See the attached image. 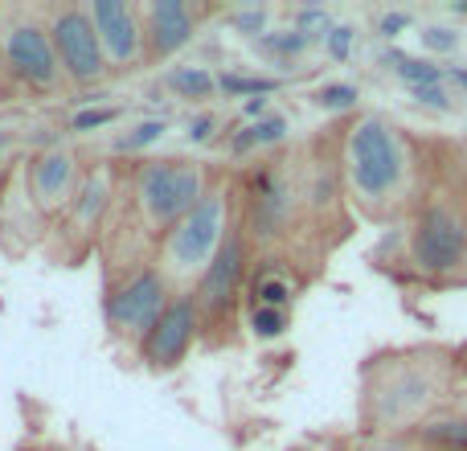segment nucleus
<instances>
[{"label": "nucleus", "instance_id": "f257e3e1", "mask_svg": "<svg viewBox=\"0 0 467 451\" xmlns=\"http://www.w3.org/2000/svg\"><path fill=\"white\" fill-rule=\"evenodd\" d=\"M369 258L398 288L419 296L467 291V136L435 131L431 177L419 205Z\"/></svg>", "mask_w": 467, "mask_h": 451}, {"label": "nucleus", "instance_id": "f03ea898", "mask_svg": "<svg viewBox=\"0 0 467 451\" xmlns=\"http://www.w3.org/2000/svg\"><path fill=\"white\" fill-rule=\"evenodd\" d=\"M447 406H467V341L386 345L357 370L361 435L410 439Z\"/></svg>", "mask_w": 467, "mask_h": 451}, {"label": "nucleus", "instance_id": "7ed1b4c3", "mask_svg": "<svg viewBox=\"0 0 467 451\" xmlns=\"http://www.w3.org/2000/svg\"><path fill=\"white\" fill-rule=\"evenodd\" d=\"M435 131H419L389 111H353L340 120V177L357 222L398 230L414 214L431 177Z\"/></svg>", "mask_w": 467, "mask_h": 451}, {"label": "nucleus", "instance_id": "20e7f679", "mask_svg": "<svg viewBox=\"0 0 467 451\" xmlns=\"http://www.w3.org/2000/svg\"><path fill=\"white\" fill-rule=\"evenodd\" d=\"M238 222V181L218 177L213 189L197 202V210L189 218H181L169 234L161 238L156 263L169 275V283L177 291H193V283L205 275V267L218 258L222 242Z\"/></svg>", "mask_w": 467, "mask_h": 451}, {"label": "nucleus", "instance_id": "39448f33", "mask_svg": "<svg viewBox=\"0 0 467 451\" xmlns=\"http://www.w3.org/2000/svg\"><path fill=\"white\" fill-rule=\"evenodd\" d=\"M213 181L218 177L189 156H148V161H140L128 177L131 214H136L140 230L161 242L181 218L197 210V202L213 189Z\"/></svg>", "mask_w": 467, "mask_h": 451}, {"label": "nucleus", "instance_id": "423d86ee", "mask_svg": "<svg viewBox=\"0 0 467 451\" xmlns=\"http://www.w3.org/2000/svg\"><path fill=\"white\" fill-rule=\"evenodd\" d=\"M250 271H254V246H250L242 222H234V230L222 242L218 258L205 267V275L193 283V299L202 312V337L222 345L230 337V329L238 324L242 299L250 288Z\"/></svg>", "mask_w": 467, "mask_h": 451}, {"label": "nucleus", "instance_id": "0eeeda50", "mask_svg": "<svg viewBox=\"0 0 467 451\" xmlns=\"http://www.w3.org/2000/svg\"><path fill=\"white\" fill-rule=\"evenodd\" d=\"M172 296H177V288L169 283V275L161 271L156 258H148V263L123 271L119 279H111L107 304H103L107 329H111L119 341H128V345L140 349V341L152 332V324L164 316V308L172 304Z\"/></svg>", "mask_w": 467, "mask_h": 451}, {"label": "nucleus", "instance_id": "6e6552de", "mask_svg": "<svg viewBox=\"0 0 467 451\" xmlns=\"http://www.w3.org/2000/svg\"><path fill=\"white\" fill-rule=\"evenodd\" d=\"M0 58H5L8 74H13L21 87L41 90V95H49V90H57L66 82L46 21H37L33 13H16L13 21L0 29Z\"/></svg>", "mask_w": 467, "mask_h": 451}, {"label": "nucleus", "instance_id": "1a4fd4ad", "mask_svg": "<svg viewBox=\"0 0 467 451\" xmlns=\"http://www.w3.org/2000/svg\"><path fill=\"white\" fill-rule=\"evenodd\" d=\"M46 29H49V41H54L57 62H62L66 82H74V87H95V82H103L107 74H111L103 46H99V33H95V25H90L87 5H54L46 13Z\"/></svg>", "mask_w": 467, "mask_h": 451}, {"label": "nucleus", "instance_id": "9d476101", "mask_svg": "<svg viewBox=\"0 0 467 451\" xmlns=\"http://www.w3.org/2000/svg\"><path fill=\"white\" fill-rule=\"evenodd\" d=\"M197 341H202L197 299H193V291H177L172 304L164 308V316L152 324V332L140 341V362L152 373H169L177 365H185V357L193 353Z\"/></svg>", "mask_w": 467, "mask_h": 451}, {"label": "nucleus", "instance_id": "9b49d317", "mask_svg": "<svg viewBox=\"0 0 467 451\" xmlns=\"http://www.w3.org/2000/svg\"><path fill=\"white\" fill-rule=\"evenodd\" d=\"M82 181H87V173H82L78 156L70 148H46L25 164V194H29L33 210L41 218H66Z\"/></svg>", "mask_w": 467, "mask_h": 451}, {"label": "nucleus", "instance_id": "f8f14e48", "mask_svg": "<svg viewBox=\"0 0 467 451\" xmlns=\"http://www.w3.org/2000/svg\"><path fill=\"white\" fill-rule=\"evenodd\" d=\"M87 13H90V25H95L99 46H103L111 70H140L148 62L144 5H131V0H95V5H87Z\"/></svg>", "mask_w": 467, "mask_h": 451}, {"label": "nucleus", "instance_id": "ddd939ff", "mask_svg": "<svg viewBox=\"0 0 467 451\" xmlns=\"http://www.w3.org/2000/svg\"><path fill=\"white\" fill-rule=\"evenodd\" d=\"M197 25H202V8L185 5V0H152V5H144L148 62H164V58L181 54L193 41Z\"/></svg>", "mask_w": 467, "mask_h": 451}, {"label": "nucleus", "instance_id": "4468645a", "mask_svg": "<svg viewBox=\"0 0 467 451\" xmlns=\"http://www.w3.org/2000/svg\"><path fill=\"white\" fill-rule=\"evenodd\" d=\"M111 202H115V177H111V169L87 173L78 197H74V205L66 210V218H62V230L70 234V238H78L82 250H87V242L107 226Z\"/></svg>", "mask_w": 467, "mask_h": 451}, {"label": "nucleus", "instance_id": "2eb2a0df", "mask_svg": "<svg viewBox=\"0 0 467 451\" xmlns=\"http://www.w3.org/2000/svg\"><path fill=\"white\" fill-rule=\"evenodd\" d=\"M419 451H467V406H447L410 435Z\"/></svg>", "mask_w": 467, "mask_h": 451}, {"label": "nucleus", "instance_id": "dca6fc26", "mask_svg": "<svg viewBox=\"0 0 467 451\" xmlns=\"http://www.w3.org/2000/svg\"><path fill=\"white\" fill-rule=\"evenodd\" d=\"M386 62H389V70L406 82V90H414V87H443V82H447V66L435 62V58H414V54H398V49H394V54H386Z\"/></svg>", "mask_w": 467, "mask_h": 451}, {"label": "nucleus", "instance_id": "f3484780", "mask_svg": "<svg viewBox=\"0 0 467 451\" xmlns=\"http://www.w3.org/2000/svg\"><path fill=\"white\" fill-rule=\"evenodd\" d=\"M287 140V120L283 115H266V120L250 123L246 131L234 136V152L238 156H250V152H266V148H279Z\"/></svg>", "mask_w": 467, "mask_h": 451}, {"label": "nucleus", "instance_id": "a211bd4d", "mask_svg": "<svg viewBox=\"0 0 467 451\" xmlns=\"http://www.w3.org/2000/svg\"><path fill=\"white\" fill-rule=\"evenodd\" d=\"M169 90L177 99H210L218 90V79H213L205 66H177L169 74Z\"/></svg>", "mask_w": 467, "mask_h": 451}, {"label": "nucleus", "instance_id": "6ab92c4d", "mask_svg": "<svg viewBox=\"0 0 467 451\" xmlns=\"http://www.w3.org/2000/svg\"><path fill=\"white\" fill-rule=\"evenodd\" d=\"M246 329L250 337L258 341H279L283 332L291 329V312H283V308H246Z\"/></svg>", "mask_w": 467, "mask_h": 451}, {"label": "nucleus", "instance_id": "aec40b11", "mask_svg": "<svg viewBox=\"0 0 467 451\" xmlns=\"http://www.w3.org/2000/svg\"><path fill=\"white\" fill-rule=\"evenodd\" d=\"M357 87H348V82H332V87H320L316 90V107H324V111H337L340 120H345V115H353V111H361V107H357Z\"/></svg>", "mask_w": 467, "mask_h": 451}, {"label": "nucleus", "instance_id": "412c9836", "mask_svg": "<svg viewBox=\"0 0 467 451\" xmlns=\"http://www.w3.org/2000/svg\"><path fill=\"white\" fill-rule=\"evenodd\" d=\"M406 95H410L414 103L435 107V111H443V115H451L455 107H460V95H455L451 82H443V87H414V90H406Z\"/></svg>", "mask_w": 467, "mask_h": 451}, {"label": "nucleus", "instance_id": "4be33fe9", "mask_svg": "<svg viewBox=\"0 0 467 451\" xmlns=\"http://www.w3.org/2000/svg\"><path fill=\"white\" fill-rule=\"evenodd\" d=\"M340 451H419L410 444V439H381V435H348L345 444H340Z\"/></svg>", "mask_w": 467, "mask_h": 451}, {"label": "nucleus", "instance_id": "5701e85b", "mask_svg": "<svg viewBox=\"0 0 467 451\" xmlns=\"http://www.w3.org/2000/svg\"><path fill=\"white\" fill-rule=\"evenodd\" d=\"M422 41H427V49H439V54H455V49L463 46L460 29H451V25H427Z\"/></svg>", "mask_w": 467, "mask_h": 451}, {"label": "nucleus", "instance_id": "b1692460", "mask_svg": "<svg viewBox=\"0 0 467 451\" xmlns=\"http://www.w3.org/2000/svg\"><path fill=\"white\" fill-rule=\"evenodd\" d=\"M164 136V123H140L136 136H123L119 140V152H140L144 144H152V140Z\"/></svg>", "mask_w": 467, "mask_h": 451}, {"label": "nucleus", "instance_id": "393cba45", "mask_svg": "<svg viewBox=\"0 0 467 451\" xmlns=\"http://www.w3.org/2000/svg\"><path fill=\"white\" fill-rule=\"evenodd\" d=\"M410 25H414V16H410V13H381V16H378V33H381L386 41L402 37V33L410 29Z\"/></svg>", "mask_w": 467, "mask_h": 451}, {"label": "nucleus", "instance_id": "a878e982", "mask_svg": "<svg viewBox=\"0 0 467 451\" xmlns=\"http://www.w3.org/2000/svg\"><path fill=\"white\" fill-rule=\"evenodd\" d=\"M115 107L111 111H87V115H78V120H74V131H90V128H103V123H111L115 120Z\"/></svg>", "mask_w": 467, "mask_h": 451}, {"label": "nucleus", "instance_id": "bb28decb", "mask_svg": "<svg viewBox=\"0 0 467 451\" xmlns=\"http://www.w3.org/2000/svg\"><path fill=\"white\" fill-rule=\"evenodd\" d=\"M348 46H353V29H348V25H340V29H332V37H328L332 58H345V54H348Z\"/></svg>", "mask_w": 467, "mask_h": 451}, {"label": "nucleus", "instance_id": "cd10ccee", "mask_svg": "<svg viewBox=\"0 0 467 451\" xmlns=\"http://www.w3.org/2000/svg\"><path fill=\"white\" fill-rule=\"evenodd\" d=\"M213 115H202V120H197V123H189V140H197V144H202V140H210L213 136Z\"/></svg>", "mask_w": 467, "mask_h": 451}, {"label": "nucleus", "instance_id": "c85d7f7f", "mask_svg": "<svg viewBox=\"0 0 467 451\" xmlns=\"http://www.w3.org/2000/svg\"><path fill=\"white\" fill-rule=\"evenodd\" d=\"M447 82L455 87V95H460V90L467 95V66H447Z\"/></svg>", "mask_w": 467, "mask_h": 451}]
</instances>
